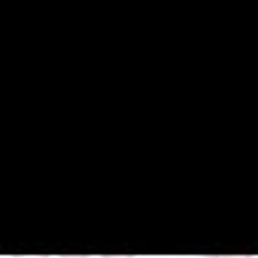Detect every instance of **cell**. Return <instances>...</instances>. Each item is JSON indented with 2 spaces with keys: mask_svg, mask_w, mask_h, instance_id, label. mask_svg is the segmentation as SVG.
<instances>
[{
  "mask_svg": "<svg viewBox=\"0 0 258 258\" xmlns=\"http://www.w3.org/2000/svg\"><path fill=\"white\" fill-rule=\"evenodd\" d=\"M13 258H52V255H13Z\"/></svg>",
  "mask_w": 258,
  "mask_h": 258,
  "instance_id": "obj_1",
  "label": "cell"
},
{
  "mask_svg": "<svg viewBox=\"0 0 258 258\" xmlns=\"http://www.w3.org/2000/svg\"><path fill=\"white\" fill-rule=\"evenodd\" d=\"M216 258H252V255H216Z\"/></svg>",
  "mask_w": 258,
  "mask_h": 258,
  "instance_id": "obj_2",
  "label": "cell"
},
{
  "mask_svg": "<svg viewBox=\"0 0 258 258\" xmlns=\"http://www.w3.org/2000/svg\"><path fill=\"white\" fill-rule=\"evenodd\" d=\"M100 258H134V255H100Z\"/></svg>",
  "mask_w": 258,
  "mask_h": 258,
  "instance_id": "obj_3",
  "label": "cell"
},
{
  "mask_svg": "<svg viewBox=\"0 0 258 258\" xmlns=\"http://www.w3.org/2000/svg\"><path fill=\"white\" fill-rule=\"evenodd\" d=\"M61 258H88V255H61Z\"/></svg>",
  "mask_w": 258,
  "mask_h": 258,
  "instance_id": "obj_4",
  "label": "cell"
}]
</instances>
